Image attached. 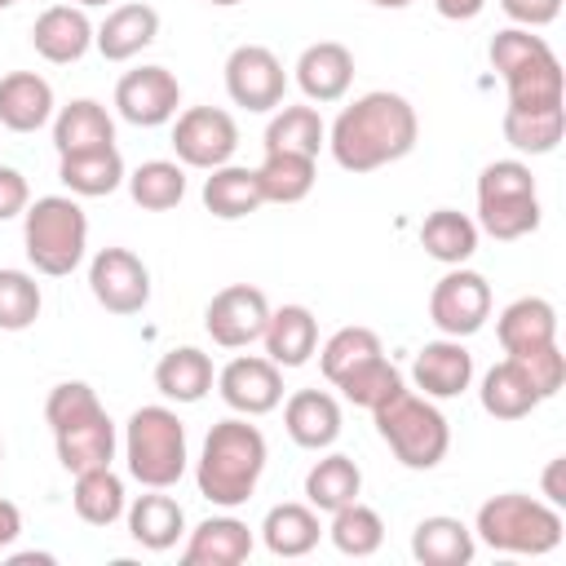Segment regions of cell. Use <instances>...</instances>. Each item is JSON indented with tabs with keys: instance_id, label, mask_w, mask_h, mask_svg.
I'll return each instance as SVG.
<instances>
[{
	"instance_id": "obj_51",
	"label": "cell",
	"mask_w": 566,
	"mask_h": 566,
	"mask_svg": "<svg viewBox=\"0 0 566 566\" xmlns=\"http://www.w3.org/2000/svg\"><path fill=\"white\" fill-rule=\"evenodd\" d=\"M371 4H376V9H407L411 0H371Z\"/></svg>"
},
{
	"instance_id": "obj_6",
	"label": "cell",
	"mask_w": 566,
	"mask_h": 566,
	"mask_svg": "<svg viewBox=\"0 0 566 566\" xmlns=\"http://www.w3.org/2000/svg\"><path fill=\"white\" fill-rule=\"evenodd\" d=\"M22 243H27V261L40 274L66 279L84 261V248H88V217L75 203V195H44L27 203Z\"/></svg>"
},
{
	"instance_id": "obj_8",
	"label": "cell",
	"mask_w": 566,
	"mask_h": 566,
	"mask_svg": "<svg viewBox=\"0 0 566 566\" xmlns=\"http://www.w3.org/2000/svg\"><path fill=\"white\" fill-rule=\"evenodd\" d=\"M371 416H376V433L389 442V451L398 455V464H407V469H433V464L447 460L451 424H447V416L424 394L398 389Z\"/></svg>"
},
{
	"instance_id": "obj_14",
	"label": "cell",
	"mask_w": 566,
	"mask_h": 566,
	"mask_svg": "<svg viewBox=\"0 0 566 566\" xmlns=\"http://www.w3.org/2000/svg\"><path fill=\"white\" fill-rule=\"evenodd\" d=\"M265 323H270V301L252 283L221 287L203 310V327H208L212 345H221V349H243V345L261 340Z\"/></svg>"
},
{
	"instance_id": "obj_34",
	"label": "cell",
	"mask_w": 566,
	"mask_h": 566,
	"mask_svg": "<svg viewBox=\"0 0 566 566\" xmlns=\"http://www.w3.org/2000/svg\"><path fill=\"white\" fill-rule=\"evenodd\" d=\"M358 491H363V473H358V464H354L349 455H340V451L314 460V469L305 473V500H310V509H318V513H336V509L354 504Z\"/></svg>"
},
{
	"instance_id": "obj_45",
	"label": "cell",
	"mask_w": 566,
	"mask_h": 566,
	"mask_svg": "<svg viewBox=\"0 0 566 566\" xmlns=\"http://www.w3.org/2000/svg\"><path fill=\"white\" fill-rule=\"evenodd\" d=\"M500 9L517 22V27H526V31H535V27H548V22H557V13H562V0H500Z\"/></svg>"
},
{
	"instance_id": "obj_46",
	"label": "cell",
	"mask_w": 566,
	"mask_h": 566,
	"mask_svg": "<svg viewBox=\"0 0 566 566\" xmlns=\"http://www.w3.org/2000/svg\"><path fill=\"white\" fill-rule=\"evenodd\" d=\"M27 203H31L27 177H22L18 168L0 164V221H9V217H22V212H27Z\"/></svg>"
},
{
	"instance_id": "obj_49",
	"label": "cell",
	"mask_w": 566,
	"mask_h": 566,
	"mask_svg": "<svg viewBox=\"0 0 566 566\" xmlns=\"http://www.w3.org/2000/svg\"><path fill=\"white\" fill-rule=\"evenodd\" d=\"M562 469H566V460L557 455L548 469H544V495H548V504H566V486H562Z\"/></svg>"
},
{
	"instance_id": "obj_17",
	"label": "cell",
	"mask_w": 566,
	"mask_h": 566,
	"mask_svg": "<svg viewBox=\"0 0 566 566\" xmlns=\"http://www.w3.org/2000/svg\"><path fill=\"white\" fill-rule=\"evenodd\" d=\"M31 44H35V53H40L44 62L71 66V62H80V57L88 53V44H93V22H88V13H84L80 4H49V9L35 18V27H31Z\"/></svg>"
},
{
	"instance_id": "obj_1",
	"label": "cell",
	"mask_w": 566,
	"mask_h": 566,
	"mask_svg": "<svg viewBox=\"0 0 566 566\" xmlns=\"http://www.w3.org/2000/svg\"><path fill=\"white\" fill-rule=\"evenodd\" d=\"M491 66L509 88L504 142L522 155L557 150L566 133V80L548 40L526 27H504L491 40Z\"/></svg>"
},
{
	"instance_id": "obj_19",
	"label": "cell",
	"mask_w": 566,
	"mask_h": 566,
	"mask_svg": "<svg viewBox=\"0 0 566 566\" xmlns=\"http://www.w3.org/2000/svg\"><path fill=\"white\" fill-rule=\"evenodd\" d=\"M296 84L310 102L327 106V102H340L354 84V53L336 40H318L310 44L301 57H296Z\"/></svg>"
},
{
	"instance_id": "obj_33",
	"label": "cell",
	"mask_w": 566,
	"mask_h": 566,
	"mask_svg": "<svg viewBox=\"0 0 566 566\" xmlns=\"http://www.w3.org/2000/svg\"><path fill=\"white\" fill-rule=\"evenodd\" d=\"M318 509L310 504H274L261 522V539L274 557H305L318 548Z\"/></svg>"
},
{
	"instance_id": "obj_55",
	"label": "cell",
	"mask_w": 566,
	"mask_h": 566,
	"mask_svg": "<svg viewBox=\"0 0 566 566\" xmlns=\"http://www.w3.org/2000/svg\"><path fill=\"white\" fill-rule=\"evenodd\" d=\"M0 460H4V447H0Z\"/></svg>"
},
{
	"instance_id": "obj_22",
	"label": "cell",
	"mask_w": 566,
	"mask_h": 566,
	"mask_svg": "<svg viewBox=\"0 0 566 566\" xmlns=\"http://www.w3.org/2000/svg\"><path fill=\"white\" fill-rule=\"evenodd\" d=\"M155 35H159V13L142 0H128V4H115L106 13V22L93 31V44L106 62H128L146 44H155Z\"/></svg>"
},
{
	"instance_id": "obj_32",
	"label": "cell",
	"mask_w": 566,
	"mask_h": 566,
	"mask_svg": "<svg viewBox=\"0 0 566 566\" xmlns=\"http://www.w3.org/2000/svg\"><path fill=\"white\" fill-rule=\"evenodd\" d=\"M155 389L172 402H199L212 389V358L195 345H177L155 363Z\"/></svg>"
},
{
	"instance_id": "obj_11",
	"label": "cell",
	"mask_w": 566,
	"mask_h": 566,
	"mask_svg": "<svg viewBox=\"0 0 566 566\" xmlns=\"http://www.w3.org/2000/svg\"><path fill=\"white\" fill-rule=\"evenodd\" d=\"M172 150H177V164L212 172L230 164V155L239 150V124L221 106H190L172 124Z\"/></svg>"
},
{
	"instance_id": "obj_44",
	"label": "cell",
	"mask_w": 566,
	"mask_h": 566,
	"mask_svg": "<svg viewBox=\"0 0 566 566\" xmlns=\"http://www.w3.org/2000/svg\"><path fill=\"white\" fill-rule=\"evenodd\" d=\"M513 358H522V367L531 371L539 398H553L566 385V354L557 345H544V349H531V354H513Z\"/></svg>"
},
{
	"instance_id": "obj_35",
	"label": "cell",
	"mask_w": 566,
	"mask_h": 566,
	"mask_svg": "<svg viewBox=\"0 0 566 566\" xmlns=\"http://www.w3.org/2000/svg\"><path fill=\"white\" fill-rule=\"evenodd\" d=\"M71 504L75 513L88 522V526H111L124 517L128 500H124V482L111 464H97V469H84L75 473V491H71Z\"/></svg>"
},
{
	"instance_id": "obj_38",
	"label": "cell",
	"mask_w": 566,
	"mask_h": 566,
	"mask_svg": "<svg viewBox=\"0 0 566 566\" xmlns=\"http://www.w3.org/2000/svg\"><path fill=\"white\" fill-rule=\"evenodd\" d=\"M124 181H128L133 203L146 208V212H168L186 199V168L172 164V159H146Z\"/></svg>"
},
{
	"instance_id": "obj_7",
	"label": "cell",
	"mask_w": 566,
	"mask_h": 566,
	"mask_svg": "<svg viewBox=\"0 0 566 566\" xmlns=\"http://www.w3.org/2000/svg\"><path fill=\"white\" fill-rule=\"evenodd\" d=\"M124 460L142 486H177L186 473V424L172 407H137L124 424Z\"/></svg>"
},
{
	"instance_id": "obj_9",
	"label": "cell",
	"mask_w": 566,
	"mask_h": 566,
	"mask_svg": "<svg viewBox=\"0 0 566 566\" xmlns=\"http://www.w3.org/2000/svg\"><path fill=\"white\" fill-rule=\"evenodd\" d=\"M478 226L500 243L539 230V195L522 159H495L478 172Z\"/></svg>"
},
{
	"instance_id": "obj_43",
	"label": "cell",
	"mask_w": 566,
	"mask_h": 566,
	"mask_svg": "<svg viewBox=\"0 0 566 566\" xmlns=\"http://www.w3.org/2000/svg\"><path fill=\"white\" fill-rule=\"evenodd\" d=\"M40 283L27 270H0V332H27L40 318Z\"/></svg>"
},
{
	"instance_id": "obj_25",
	"label": "cell",
	"mask_w": 566,
	"mask_h": 566,
	"mask_svg": "<svg viewBox=\"0 0 566 566\" xmlns=\"http://www.w3.org/2000/svg\"><path fill=\"white\" fill-rule=\"evenodd\" d=\"M248 553H252L248 522H239V517H203L190 531V539L181 548V562L186 566H239V562H248Z\"/></svg>"
},
{
	"instance_id": "obj_48",
	"label": "cell",
	"mask_w": 566,
	"mask_h": 566,
	"mask_svg": "<svg viewBox=\"0 0 566 566\" xmlns=\"http://www.w3.org/2000/svg\"><path fill=\"white\" fill-rule=\"evenodd\" d=\"M22 535V513L13 500H0V548H9Z\"/></svg>"
},
{
	"instance_id": "obj_12",
	"label": "cell",
	"mask_w": 566,
	"mask_h": 566,
	"mask_svg": "<svg viewBox=\"0 0 566 566\" xmlns=\"http://www.w3.org/2000/svg\"><path fill=\"white\" fill-rule=\"evenodd\" d=\"M226 93L243 111H274L287 93V71L265 44H239L226 57Z\"/></svg>"
},
{
	"instance_id": "obj_27",
	"label": "cell",
	"mask_w": 566,
	"mask_h": 566,
	"mask_svg": "<svg viewBox=\"0 0 566 566\" xmlns=\"http://www.w3.org/2000/svg\"><path fill=\"white\" fill-rule=\"evenodd\" d=\"M478 394H482V411L495 416V420H522V416H531L544 402L539 389H535V380H531V371L513 354L482 376V389Z\"/></svg>"
},
{
	"instance_id": "obj_18",
	"label": "cell",
	"mask_w": 566,
	"mask_h": 566,
	"mask_svg": "<svg viewBox=\"0 0 566 566\" xmlns=\"http://www.w3.org/2000/svg\"><path fill=\"white\" fill-rule=\"evenodd\" d=\"M411 380L424 398H460L473 380V354L455 336L429 340L411 363Z\"/></svg>"
},
{
	"instance_id": "obj_40",
	"label": "cell",
	"mask_w": 566,
	"mask_h": 566,
	"mask_svg": "<svg viewBox=\"0 0 566 566\" xmlns=\"http://www.w3.org/2000/svg\"><path fill=\"white\" fill-rule=\"evenodd\" d=\"M336 389L354 402V407H367V411H376L380 402H389L398 389H407L402 385V371L385 358V354H376V358H367V363H358L354 371H345L340 380H336Z\"/></svg>"
},
{
	"instance_id": "obj_21",
	"label": "cell",
	"mask_w": 566,
	"mask_h": 566,
	"mask_svg": "<svg viewBox=\"0 0 566 566\" xmlns=\"http://www.w3.org/2000/svg\"><path fill=\"white\" fill-rule=\"evenodd\" d=\"M53 119V84L35 71H9L0 75V128L9 133H35Z\"/></svg>"
},
{
	"instance_id": "obj_39",
	"label": "cell",
	"mask_w": 566,
	"mask_h": 566,
	"mask_svg": "<svg viewBox=\"0 0 566 566\" xmlns=\"http://www.w3.org/2000/svg\"><path fill=\"white\" fill-rule=\"evenodd\" d=\"M314 159L310 155H287V150H274L261 159L256 168V181H261V195L265 203H301L310 190H314Z\"/></svg>"
},
{
	"instance_id": "obj_31",
	"label": "cell",
	"mask_w": 566,
	"mask_h": 566,
	"mask_svg": "<svg viewBox=\"0 0 566 566\" xmlns=\"http://www.w3.org/2000/svg\"><path fill=\"white\" fill-rule=\"evenodd\" d=\"M57 177L71 195L80 199H97V195H111L124 186V159L115 146H102V150H84V155H62L57 159Z\"/></svg>"
},
{
	"instance_id": "obj_3",
	"label": "cell",
	"mask_w": 566,
	"mask_h": 566,
	"mask_svg": "<svg viewBox=\"0 0 566 566\" xmlns=\"http://www.w3.org/2000/svg\"><path fill=\"white\" fill-rule=\"evenodd\" d=\"M265 460H270V447H265V433L256 424H248V416H230V420H217L203 438V451H199V464H195V482H199V495L221 504V509H239L252 500L261 473H265Z\"/></svg>"
},
{
	"instance_id": "obj_15",
	"label": "cell",
	"mask_w": 566,
	"mask_h": 566,
	"mask_svg": "<svg viewBox=\"0 0 566 566\" xmlns=\"http://www.w3.org/2000/svg\"><path fill=\"white\" fill-rule=\"evenodd\" d=\"M181 84L168 66H137L115 84V111L137 128H159L177 119Z\"/></svg>"
},
{
	"instance_id": "obj_5",
	"label": "cell",
	"mask_w": 566,
	"mask_h": 566,
	"mask_svg": "<svg viewBox=\"0 0 566 566\" xmlns=\"http://www.w3.org/2000/svg\"><path fill=\"white\" fill-rule=\"evenodd\" d=\"M473 539H482L495 553L544 557L562 544V513H557V504H544L535 495L504 491V495H491L478 509Z\"/></svg>"
},
{
	"instance_id": "obj_30",
	"label": "cell",
	"mask_w": 566,
	"mask_h": 566,
	"mask_svg": "<svg viewBox=\"0 0 566 566\" xmlns=\"http://www.w3.org/2000/svg\"><path fill=\"white\" fill-rule=\"evenodd\" d=\"M261 203H265V195H261L256 168L221 164V168H212V177L203 181V208H208L212 217H221V221L252 217Z\"/></svg>"
},
{
	"instance_id": "obj_36",
	"label": "cell",
	"mask_w": 566,
	"mask_h": 566,
	"mask_svg": "<svg viewBox=\"0 0 566 566\" xmlns=\"http://www.w3.org/2000/svg\"><path fill=\"white\" fill-rule=\"evenodd\" d=\"M323 142H327V124L318 119L314 106H279V115L265 124V155L287 150V155L318 159Z\"/></svg>"
},
{
	"instance_id": "obj_4",
	"label": "cell",
	"mask_w": 566,
	"mask_h": 566,
	"mask_svg": "<svg viewBox=\"0 0 566 566\" xmlns=\"http://www.w3.org/2000/svg\"><path fill=\"white\" fill-rule=\"evenodd\" d=\"M44 420L57 442V460L66 473H84L97 464L115 460V424L106 407L97 402L93 385L84 380H62L44 398Z\"/></svg>"
},
{
	"instance_id": "obj_20",
	"label": "cell",
	"mask_w": 566,
	"mask_h": 566,
	"mask_svg": "<svg viewBox=\"0 0 566 566\" xmlns=\"http://www.w3.org/2000/svg\"><path fill=\"white\" fill-rule=\"evenodd\" d=\"M283 429L296 447L323 451L340 438V402L327 389H296L283 407Z\"/></svg>"
},
{
	"instance_id": "obj_13",
	"label": "cell",
	"mask_w": 566,
	"mask_h": 566,
	"mask_svg": "<svg viewBox=\"0 0 566 566\" xmlns=\"http://www.w3.org/2000/svg\"><path fill=\"white\" fill-rule=\"evenodd\" d=\"M88 287L106 314H142L150 301V270L128 248H102L88 265Z\"/></svg>"
},
{
	"instance_id": "obj_24",
	"label": "cell",
	"mask_w": 566,
	"mask_h": 566,
	"mask_svg": "<svg viewBox=\"0 0 566 566\" xmlns=\"http://www.w3.org/2000/svg\"><path fill=\"white\" fill-rule=\"evenodd\" d=\"M265 358L279 367H305L318 349V318L305 305H279L270 310V323L261 332Z\"/></svg>"
},
{
	"instance_id": "obj_42",
	"label": "cell",
	"mask_w": 566,
	"mask_h": 566,
	"mask_svg": "<svg viewBox=\"0 0 566 566\" xmlns=\"http://www.w3.org/2000/svg\"><path fill=\"white\" fill-rule=\"evenodd\" d=\"M376 354H385V349H380V336H376L371 327H340V332H332L327 345L318 349V367H323V376L336 385L345 371H354L358 363H367V358H376Z\"/></svg>"
},
{
	"instance_id": "obj_52",
	"label": "cell",
	"mask_w": 566,
	"mask_h": 566,
	"mask_svg": "<svg viewBox=\"0 0 566 566\" xmlns=\"http://www.w3.org/2000/svg\"><path fill=\"white\" fill-rule=\"evenodd\" d=\"M208 4H217V9H230V4H243V0H208Z\"/></svg>"
},
{
	"instance_id": "obj_28",
	"label": "cell",
	"mask_w": 566,
	"mask_h": 566,
	"mask_svg": "<svg viewBox=\"0 0 566 566\" xmlns=\"http://www.w3.org/2000/svg\"><path fill=\"white\" fill-rule=\"evenodd\" d=\"M124 513H128V535H133L142 548H150V553H164V548H172V544L186 535V513H181V504H177L172 495H164L159 486H146V495H137Z\"/></svg>"
},
{
	"instance_id": "obj_50",
	"label": "cell",
	"mask_w": 566,
	"mask_h": 566,
	"mask_svg": "<svg viewBox=\"0 0 566 566\" xmlns=\"http://www.w3.org/2000/svg\"><path fill=\"white\" fill-rule=\"evenodd\" d=\"M9 562H13V566H27V562H40V566H49V562H53V553H13Z\"/></svg>"
},
{
	"instance_id": "obj_41",
	"label": "cell",
	"mask_w": 566,
	"mask_h": 566,
	"mask_svg": "<svg viewBox=\"0 0 566 566\" xmlns=\"http://www.w3.org/2000/svg\"><path fill=\"white\" fill-rule=\"evenodd\" d=\"M327 535H332V544H336L345 557H371V553L385 544V522H380L376 509H367V504L354 500V504H345V509L332 513Z\"/></svg>"
},
{
	"instance_id": "obj_10",
	"label": "cell",
	"mask_w": 566,
	"mask_h": 566,
	"mask_svg": "<svg viewBox=\"0 0 566 566\" xmlns=\"http://www.w3.org/2000/svg\"><path fill=\"white\" fill-rule=\"evenodd\" d=\"M429 318L442 336H455V340L482 332V323L491 318V283L478 270L451 265L429 292Z\"/></svg>"
},
{
	"instance_id": "obj_23",
	"label": "cell",
	"mask_w": 566,
	"mask_h": 566,
	"mask_svg": "<svg viewBox=\"0 0 566 566\" xmlns=\"http://www.w3.org/2000/svg\"><path fill=\"white\" fill-rule=\"evenodd\" d=\"M495 336L504 345V354H531L544 345H557V310L544 296H517L513 305H504Z\"/></svg>"
},
{
	"instance_id": "obj_47",
	"label": "cell",
	"mask_w": 566,
	"mask_h": 566,
	"mask_svg": "<svg viewBox=\"0 0 566 566\" xmlns=\"http://www.w3.org/2000/svg\"><path fill=\"white\" fill-rule=\"evenodd\" d=\"M433 9L442 18H451V22H469V18H478L486 9V0H433Z\"/></svg>"
},
{
	"instance_id": "obj_29",
	"label": "cell",
	"mask_w": 566,
	"mask_h": 566,
	"mask_svg": "<svg viewBox=\"0 0 566 566\" xmlns=\"http://www.w3.org/2000/svg\"><path fill=\"white\" fill-rule=\"evenodd\" d=\"M473 553H478V539L460 517L433 513L411 531V557L424 566H469Z\"/></svg>"
},
{
	"instance_id": "obj_53",
	"label": "cell",
	"mask_w": 566,
	"mask_h": 566,
	"mask_svg": "<svg viewBox=\"0 0 566 566\" xmlns=\"http://www.w3.org/2000/svg\"><path fill=\"white\" fill-rule=\"evenodd\" d=\"M80 9H93V4H111V0H75Z\"/></svg>"
},
{
	"instance_id": "obj_37",
	"label": "cell",
	"mask_w": 566,
	"mask_h": 566,
	"mask_svg": "<svg viewBox=\"0 0 566 566\" xmlns=\"http://www.w3.org/2000/svg\"><path fill=\"white\" fill-rule=\"evenodd\" d=\"M420 243H424V252H429L433 261H442V265H464V261L478 252V226H473L464 212H455V208H438V212L424 217Z\"/></svg>"
},
{
	"instance_id": "obj_26",
	"label": "cell",
	"mask_w": 566,
	"mask_h": 566,
	"mask_svg": "<svg viewBox=\"0 0 566 566\" xmlns=\"http://www.w3.org/2000/svg\"><path fill=\"white\" fill-rule=\"evenodd\" d=\"M53 146H57V159L62 155H84V150L115 146V119H111V111L102 102H93V97H75L53 119Z\"/></svg>"
},
{
	"instance_id": "obj_2",
	"label": "cell",
	"mask_w": 566,
	"mask_h": 566,
	"mask_svg": "<svg viewBox=\"0 0 566 566\" xmlns=\"http://www.w3.org/2000/svg\"><path fill=\"white\" fill-rule=\"evenodd\" d=\"M416 137H420L416 106L402 93H389V88L363 93L327 128L332 159L345 172H376L385 164H398L416 150Z\"/></svg>"
},
{
	"instance_id": "obj_16",
	"label": "cell",
	"mask_w": 566,
	"mask_h": 566,
	"mask_svg": "<svg viewBox=\"0 0 566 566\" xmlns=\"http://www.w3.org/2000/svg\"><path fill=\"white\" fill-rule=\"evenodd\" d=\"M217 389L226 398L230 411L239 416H265L283 402V367L270 363V358H256V354H243V358H230L217 376Z\"/></svg>"
},
{
	"instance_id": "obj_54",
	"label": "cell",
	"mask_w": 566,
	"mask_h": 566,
	"mask_svg": "<svg viewBox=\"0 0 566 566\" xmlns=\"http://www.w3.org/2000/svg\"><path fill=\"white\" fill-rule=\"evenodd\" d=\"M9 4H18V0H0V9H9Z\"/></svg>"
}]
</instances>
